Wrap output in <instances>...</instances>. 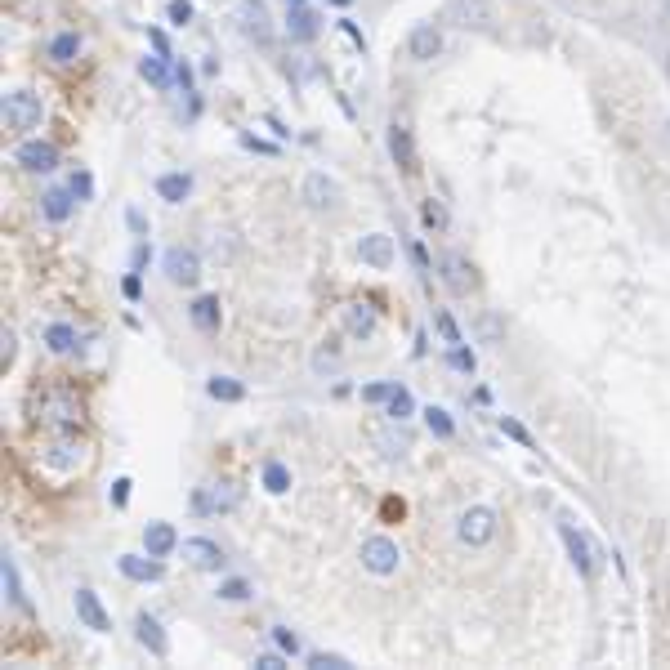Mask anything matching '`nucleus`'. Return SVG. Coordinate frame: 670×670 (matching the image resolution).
I'll return each mask as SVG.
<instances>
[{
  "mask_svg": "<svg viewBox=\"0 0 670 670\" xmlns=\"http://www.w3.org/2000/svg\"><path fill=\"white\" fill-rule=\"evenodd\" d=\"M117 568H121V577L139 581V586H148V581H161V559H157V554H121Z\"/></svg>",
  "mask_w": 670,
  "mask_h": 670,
  "instance_id": "obj_17",
  "label": "nucleus"
},
{
  "mask_svg": "<svg viewBox=\"0 0 670 670\" xmlns=\"http://www.w3.org/2000/svg\"><path fill=\"white\" fill-rule=\"evenodd\" d=\"M385 416L394 420V425H402V420H411L416 416V398H411V389H394V394H389V402H385Z\"/></svg>",
  "mask_w": 670,
  "mask_h": 670,
  "instance_id": "obj_27",
  "label": "nucleus"
},
{
  "mask_svg": "<svg viewBox=\"0 0 670 670\" xmlns=\"http://www.w3.org/2000/svg\"><path fill=\"white\" fill-rule=\"evenodd\" d=\"M362 568H367L371 577H394L402 568L398 541H389V536H367V541H362Z\"/></svg>",
  "mask_w": 670,
  "mask_h": 670,
  "instance_id": "obj_5",
  "label": "nucleus"
},
{
  "mask_svg": "<svg viewBox=\"0 0 670 670\" xmlns=\"http://www.w3.org/2000/svg\"><path fill=\"white\" fill-rule=\"evenodd\" d=\"M358 260L371 264V268H389V264H394V237H389V233H367L358 242Z\"/></svg>",
  "mask_w": 670,
  "mask_h": 670,
  "instance_id": "obj_19",
  "label": "nucleus"
},
{
  "mask_svg": "<svg viewBox=\"0 0 670 670\" xmlns=\"http://www.w3.org/2000/svg\"><path fill=\"white\" fill-rule=\"evenodd\" d=\"M443 23L465 27V32H487L496 23V9H492V0H447Z\"/></svg>",
  "mask_w": 670,
  "mask_h": 670,
  "instance_id": "obj_3",
  "label": "nucleus"
},
{
  "mask_svg": "<svg viewBox=\"0 0 670 670\" xmlns=\"http://www.w3.org/2000/svg\"><path fill=\"white\" fill-rule=\"evenodd\" d=\"M157 193L166 197L170 206H179V201H188V193H193V175H161Z\"/></svg>",
  "mask_w": 670,
  "mask_h": 670,
  "instance_id": "obj_26",
  "label": "nucleus"
},
{
  "mask_svg": "<svg viewBox=\"0 0 670 670\" xmlns=\"http://www.w3.org/2000/svg\"><path fill=\"white\" fill-rule=\"evenodd\" d=\"M112 501H117V505L130 501V478H117V483H112Z\"/></svg>",
  "mask_w": 670,
  "mask_h": 670,
  "instance_id": "obj_44",
  "label": "nucleus"
},
{
  "mask_svg": "<svg viewBox=\"0 0 670 670\" xmlns=\"http://www.w3.org/2000/svg\"><path fill=\"white\" fill-rule=\"evenodd\" d=\"M447 367L461 371V376H474V371H478L474 349H465V344H452V349H447Z\"/></svg>",
  "mask_w": 670,
  "mask_h": 670,
  "instance_id": "obj_31",
  "label": "nucleus"
},
{
  "mask_svg": "<svg viewBox=\"0 0 670 670\" xmlns=\"http://www.w3.org/2000/svg\"><path fill=\"white\" fill-rule=\"evenodd\" d=\"M134 639H139L152 657H166L170 653V639H166V630H161V621L152 617V612H139V617H134Z\"/></svg>",
  "mask_w": 670,
  "mask_h": 670,
  "instance_id": "obj_16",
  "label": "nucleus"
},
{
  "mask_svg": "<svg viewBox=\"0 0 670 670\" xmlns=\"http://www.w3.org/2000/svg\"><path fill=\"white\" fill-rule=\"evenodd\" d=\"M0 586H5V599L14 603L18 612H27V595H23V581H18L14 559H0Z\"/></svg>",
  "mask_w": 670,
  "mask_h": 670,
  "instance_id": "obj_24",
  "label": "nucleus"
},
{
  "mask_svg": "<svg viewBox=\"0 0 670 670\" xmlns=\"http://www.w3.org/2000/svg\"><path fill=\"white\" fill-rule=\"evenodd\" d=\"M72 188H50V193L41 197V210H45V219H50V224H63L67 215H72Z\"/></svg>",
  "mask_w": 670,
  "mask_h": 670,
  "instance_id": "obj_23",
  "label": "nucleus"
},
{
  "mask_svg": "<svg viewBox=\"0 0 670 670\" xmlns=\"http://www.w3.org/2000/svg\"><path fill=\"white\" fill-rule=\"evenodd\" d=\"M286 5H304V0H286Z\"/></svg>",
  "mask_w": 670,
  "mask_h": 670,
  "instance_id": "obj_49",
  "label": "nucleus"
},
{
  "mask_svg": "<svg viewBox=\"0 0 670 670\" xmlns=\"http://www.w3.org/2000/svg\"><path fill=\"white\" fill-rule=\"evenodd\" d=\"M206 394L215 398V402H242L246 398V385H242V380H233V376H210L206 380Z\"/></svg>",
  "mask_w": 670,
  "mask_h": 670,
  "instance_id": "obj_25",
  "label": "nucleus"
},
{
  "mask_svg": "<svg viewBox=\"0 0 670 670\" xmlns=\"http://www.w3.org/2000/svg\"><path fill=\"white\" fill-rule=\"evenodd\" d=\"M233 18H237V27H242L251 41H268V36H273L268 9L260 5V0H237V5H233Z\"/></svg>",
  "mask_w": 670,
  "mask_h": 670,
  "instance_id": "obj_13",
  "label": "nucleus"
},
{
  "mask_svg": "<svg viewBox=\"0 0 670 670\" xmlns=\"http://www.w3.org/2000/svg\"><path fill=\"white\" fill-rule=\"evenodd\" d=\"M394 380H380V385H367L362 389V402H389V394H394Z\"/></svg>",
  "mask_w": 670,
  "mask_h": 670,
  "instance_id": "obj_39",
  "label": "nucleus"
},
{
  "mask_svg": "<svg viewBox=\"0 0 670 670\" xmlns=\"http://www.w3.org/2000/svg\"><path fill=\"white\" fill-rule=\"evenodd\" d=\"M344 331L353 335V340H371V335L380 331V313L371 309V304H344Z\"/></svg>",
  "mask_w": 670,
  "mask_h": 670,
  "instance_id": "obj_15",
  "label": "nucleus"
},
{
  "mask_svg": "<svg viewBox=\"0 0 670 670\" xmlns=\"http://www.w3.org/2000/svg\"><path fill=\"white\" fill-rule=\"evenodd\" d=\"M255 666H260V670H282L286 662H282L277 653H264V657H255Z\"/></svg>",
  "mask_w": 670,
  "mask_h": 670,
  "instance_id": "obj_46",
  "label": "nucleus"
},
{
  "mask_svg": "<svg viewBox=\"0 0 670 670\" xmlns=\"http://www.w3.org/2000/svg\"><path fill=\"white\" fill-rule=\"evenodd\" d=\"M76 54H81V36H76V32H63V36H54V41H50V59L54 63H72Z\"/></svg>",
  "mask_w": 670,
  "mask_h": 670,
  "instance_id": "obj_29",
  "label": "nucleus"
},
{
  "mask_svg": "<svg viewBox=\"0 0 670 670\" xmlns=\"http://www.w3.org/2000/svg\"><path fill=\"white\" fill-rule=\"evenodd\" d=\"M45 416L41 420H50V425H59V429H72V425H81V402H76L72 394H50L45 398Z\"/></svg>",
  "mask_w": 670,
  "mask_h": 670,
  "instance_id": "obj_18",
  "label": "nucleus"
},
{
  "mask_svg": "<svg viewBox=\"0 0 670 670\" xmlns=\"http://www.w3.org/2000/svg\"><path fill=\"white\" fill-rule=\"evenodd\" d=\"M121 291H126V300H139V291H143V286H139V273H130L126 282H121Z\"/></svg>",
  "mask_w": 670,
  "mask_h": 670,
  "instance_id": "obj_45",
  "label": "nucleus"
},
{
  "mask_svg": "<svg viewBox=\"0 0 670 670\" xmlns=\"http://www.w3.org/2000/svg\"><path fill=\"white\" fill-rule=\"evenodd\" d=\"M170 18H175V23L184 27L188 18H193V5H188V0H170Z\"/></svg>",
  "mask_w": 670,
  "mask_h": 670,
  "instance_id": "obj_42",
  "label": "nucleus"
},
{
  "mask_svg": "<svg viewBox=\"0 0 670 670\" xmlns=\"http://www.w3.org/2000/svg\"><path fill=\"white\" fill-rule=\"evenodd\" d=\"M90 188H94L90 175H76V179H72V193H76V197H90Z\"/></svg>",
  "mask_w": 670,
  "mask_h": 670,
  "instance_id": "obj_47",
  "label": "nucleus"
},
{
  "mask_svg": "<svg viewBox=\"0 0 670 670\" xmlns=\"http://www.w3.org/2000/svg\"><path fill=\"white\" fill-rule=\"evenodd\" d=\"M215 595L224 599V603H242V599H251V586H246L242 577H233V581H224V586H219Z\"/></svg>",
  "mask_w": 670,
  "mask_h": 670,
  "instance_id": "obj_35",
  "label": "nucleus"
},
{
  "mask_svg": "<svg viewBox=\"0 0 670 670\" xmlns=\"http://www.w3.org/2000/svg\"><path fill=\"white\" fill-rule=\"evenodd\" d=\"M501 434H510L514 443L532 447V434H528V429H523V425H519V420H514V416H501Z\"/></svg>",
  "mask_w": 670,
  "mask_h": 670,
  "instance_id": "obj_38",
  "label": "nucleus"
},
{
  "mask_svg": "<svg viewBox=\"0 0 670 670\" xmlns=\"http://www.w3.org/2000/svg\"><path fill=\"white\" fill-rule=\"evenodd\" d=\"M18 358V335L14 331H0V362H5V367H9V362H14Z\"/></svg>",
  "mask_w": 670,
  "mask_h": 670,
  "instance_id": "obj_41",
  "label": "nucleus"
},
{
  "mask_svg": "<svg viewBox=\"0 0 670 670\" xmlns=\"http://www.w3.org/2000/svg\"><path fill=\"white\" fill-rule=\"evenodd\" d=\"M434 327H438V335H443L447 340V349H452V344H465V335H461V327H456V318L447 309H438L434 313Z\"/></svg>",
  "mask_w": 670,
  "mask_h": 670,
  "instance_id": "obj_33",
  "label": "nucleus"
},
{
  "mask_svg": "<svg viewBox=\"0 0 670 670\" xmlns=\"http://www.w3.org/2000/svg\"><path fill=\"white\" fill-rule=\"evenodd\" d=\"M407 54L416 63H429L443 54V23H416L407 32Z\"/></svg>",
  "mask_w": 670,
  "mask_h": 670,
  "instance_id": "obj_11",
  "label": "nucleus"
},
{
  "mask_svg": "<svg viewBox=\"0 0 670 670\" xmlns=\"http://www.w3.org/2000/svg\"><path fill=\"white\" fill-rule=\"evenodd\" d=\"M41 117H45L41 94H32V90H9L5 94V126L9 130H36Z\"/></svg>",
  "mask_w": 670,
  "mask_h": 670,
  "instance_id": "obj_4",
  "label": "nucleus"
},
{
  "mask_svg": "<svg viewBox=\"0 0 670 670\" xmlns=\"http://www.w3.org/2000/svg\"><path fill=\"white\" fill-rule=\"evenodd\" d=\"M443 282H447V291L452 295H469V291H478V273H474V264L465 260V255H443Z\"/></svg>",
  "mask_w": 670,
  "mask_h": 670,
  "instance_id": "obj_14",
  "label": "nucleus"
},
{
  "mask_svg": "<svg viewBox=\"0 0 670 670\" xmlns=\"http://www.w3.org/2000/svg\"><path fill=\"white\" fill-rule=\"evenodd\" d=\"M268 635H273L277 653H286V657H295V653H300V639H295V630H286V626H273V630H268Z\"/></svg>",
  "mask_w": 670,
  "mask_h": 670,
  "instance_id": "obj_36",
  "label": "nucleus"
},
{
  "mask_svg": "<svg viewBox=\"0 0 670 670\" xmlns=\"http://www.w3.org/2000/svg\"><path fill=\"white\" fill-rule=\"evenodd\" d=\"M45 344H50L54 353H76V344H81V335H76L67 322H54V327H45Z\"/></svg>",
  "mask_w": 670,
  "mask_h": 670,
  "instance_id": "obj_28",
  "label": "nucleus"
},
{
  "mask_svg": "<svg viewBox=\"0 0 670 670\" xmlns=\"http://www.w3.org/2000/svg\"><path fill=\"white\" fill-rule=\"evenodd\" d=\"M264 487H268V492H277V496L291 492V474H286V465L268 461V465H264Z\"/></svg>",
  "mask_w": 670,
  "mask_h": 670,
  "instance_id": "obj_32",
  "label": "nucleus"
},
{
  "mask_svg": "<svg viewBox=\"0 0 670 670\" xmlns=\"http://www.w3.org/2000/svg\"><path fill=\"white\" fill-rule=\"evenodd\" d=\"M559 536H563V550H568L572 568H577L581 577H595V572H599V559H603V554H599V545L590 541V536L581 532L572 519H559Z\"/></svg>",
  "mask_w": 670,
  "mask_h": 670,
  "instance_id": "obj_2",
  "label": "nucleus"
},
{
  "mask_svg": "<svg viewBox=\"0 0 670 670\" xmlns=\"http://www.w3.org/2000/svg\"><path fill=\"white\" fill-rule=\"evenodd\" d=\"M143 550L157 554V559H166L170 550H179L175 528H170V523H148V528H143Z\"/></svg>",
  "mask_w": 670,
  "mask_h": 670,
  "instance_id": "obj_20",
  "label": "nucleus"
},
{
  "mask_svg": "<svg viewBox=\"0 0 670 670\" xmlns=\"http://www.w3.org/2000/svg\"><path fill=\"white\" fill-rule=\"evenodd\" d=\"M411 260H416V268H420V273H434V264H429V255H425V246H420V242H411Z\"/></svg>",
  "mask_w": 670,
  "mask_h": 670,
  "instance_id": "obj_43",
  "label": "nucleus"
},
{
  "mask_svg": "<svg viewBox=\"0 0 670 670\" xmlns=\"http://www.w3.org/2000/svg\"><path fill=\"white\" fill-rule=\"evenodd\" d=\"M300 197L309 201V210H335L340 206V184H335L327 170H309L300 184Z\"/></svg>",
  "mask_w": 670,
  "mask_h": 670,
  "instance_id": "obj_8",
  "label": "nucleus"
},
{
  "mask_svg": "<svg viewBox=\"0 0 670 670\" xmlns=\"http://www.w3.org/2000/svg\"><path fill=\"white\" fill-rule=\"evenodd\" d=\"M139 76H143V81H152V85H166V81H170L166 59H143V63H139Z\"/></svg>",
  "mask_w": 670,
  "mask_h": 670,
  "instance_id": "obj_37",
  "label": "nucleus"
},
{
  "mask_svg": "<svg viewBox=\"0 0 670 670\" xmlns=\"http://www.w3.org/2000/svg\"><path fill=\"white\" fill-rule=\"evenodd\" d=\"M309 666L313 670H349V662H344V657H335V653H313Z\"/></svg>",
  "mask_w": 670,
  "mask_h": 670,
  "instance_id": "obj_40",
  "label": "nucleus"
},
{
  "mask_svg": "<svg viewBox=\"0 0 670 670\" xmlns=\"http://www.w3.org/2000/svg\"><path fill=\"white\" fill-rule=\"evenodd\" d=\"M496 532H501V514L492 505H469V510H461V519H456V541L469 545V550L492 545Z\"/></svg>",
  "mask_w": 670,
  "mask_h": 670,
  "instance_id": "obj_1",
  "label": "nucleus"
},
{
  "mask_svg": "<svg viewBox=\"0 0 670 670\" xmlns=\"http://www.w3.org/2000/svg\"><path fill=\"white\" fill-rule=\"evenodd\" d=\"M389 152H394V161L402 170H416V148H411L407 121H394V126H389Z\"/></svg>",
  "mask_w": 670,
  "mask_h": 670,
  "instance_id": "obj_21",
  "label": "nucleus"
},
{
  "mask_svg": "<svg viewBox=\"0 0 670 670\" xmlns=\"http://www.w3.org/2000/svg\"><path fill=\"white\" fill-rule=\"evenodd\" d=\"M14 166L27 175H50V170H59V148L45 139H27L14 148Z\"/></svg>",
  "mask_w": 670,
  "mask_h": 670,
  "instance_id": "obj_7",
  "label": "nucleus"
},
{
  "mask_svg": "<svg viewBox=\"0 0 670 670\" xmlns=\"http://www.w3.org/2000/svg\"><path fill=\"white\" fill-rule=\"evenodd\" d=\"M420 215H425V228H434V233H447V224H452V219H447V206H443V201H434V197L425 201Z\"/></svg>",
  "mask_w": 670,
  "mask_h": 670,
  "instance_id": "obj_34",
  "label": "nucleus"
},
{
  "mask_svg": "<svg viewBox=\"0 0 670 670\" xmlns=\"http://www.w3.org/2000/svg\"><path fill=\"white\" fill-rule=\"evenodd\" d=\"M179 550H184V559L193 563L197 572H224V563H228V554L219 550L215 541H206V536H184Z\"/></svg>",
  "mask_w": 670,
  "mask_h": 670,
  "instance_id": "obj_10",
  "label": "nucleus"
},
{
  "mask_svg": "<svg viewBox=\"0 0 670 670\" xmlns=\"http://www.w3.org/2000/svg\"><path fill=\"white\" fill-rule=\"evenodd\" d=\"M425 425H429V434H434V438H452L456 434V420L447 416L443 407H425Z\"/></svg>",
  "mask_w": 670,
  "mask_h": 670,
  "instance_id": "obj_30",
  "label": "nucleus"
},
{
  "mask_svg": "<svg viewBox=\"0 0 670 670\" xmlns=\"http://www.w3.org/2000/svg\"><path fill=\"white\" fill-rule=\"evenodd\" d=\"M130 228H134V233H139V237H148V224H143V215H139V210H130Z\"/></svg>",
  "mask_w": 670,
  "mask_h": 670,
  "instance_id": "obj_48",
  "label": "nucleus"
},
{
  "mask_svg": "<svg viewBox=\"0 0 670 670\" xmlns=\"http://www.w3.org/2000/svg\"><path fill=\"white\" fill-rule=\"evenodd\" d=\"M72 603H76V617L85 621V630H94V635H108L112 630V617H108V608H103V599L94 595L90 586H81L72 595Z\"/></svg>",
  "mask_w": 670,
  "mask_h": 670,
  "instance_id": "obj_12",
  "label": "nucleus"
},
{
  "mask_svg": "<svg viewBox=\"0 0 670 670\" xmlns=\"http://www.w3.org/2000/svg\"><path fill=\"white\" fill-rule=\"evenodd\" d=\"M193 514L197 519H215V514H228L237 505V487L233 483H201L193 487Z\"/></svg>",
  "mask_w": 670,
  "mask_h": 670,
  "instance_id": "obj_6",
  "label": "nucleus"
},
{
  "mask_svg": "<svg viewBox=\"0 0 670 670\" xmlns=\"http://www.w3.org/2000/svg\"><path fill=\"white\" fill-rule=\"evenodd\" d=\"M161 268H166V277L175 286H197L201 277V255L193 251V246H170L166 260H161Z\"/></svg>",
  "mask_w": 670,
  "mask_h": 670,
  "instance_id": "obj_9",
  "label": "nucleus"
},
{
  "mask_svg": "<svg viewBox=\"0 0 670 670\" xmlns=\"http://www.w3.org/2000/svg\"><path fill=\"white\" fill-rule=\"evenodd\" d=\"M188 318H193V327H201V331H215L219 318H224V313H219V295H197Z\"/></svg>",
  "mask_w": 670,
  "mask_h": 670,
  "instance_id": "obj_22",
  "label": "nucleus"
}]
</instances>
